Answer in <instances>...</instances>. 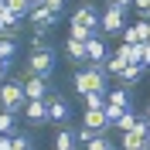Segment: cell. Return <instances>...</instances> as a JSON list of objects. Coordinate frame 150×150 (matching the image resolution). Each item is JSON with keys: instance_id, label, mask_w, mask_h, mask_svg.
<instances>
[{"instance_id": "1", "label": "cell", "mask_w": 150, "mask_h": 150, "mask_svg": "<svg viewBox=\"0 0 150 150\" xmlns=\"http://www.w3.org/2000/svg\"><path fill=\"white\" fill-rule=\"evenodd\" d=\"M72 89H75L79 96H89V92H103V96H106V72H103V68H89V65L75 68Z\"/></svg>"}, {"instance_id": "2", "label": "cell", "mask_w": 150, "mask_h": 150, "mask_svg": "<svg viewBox=\"0 0 150 150\" xmlns=\"http://www.w3.org/2000/svg\"><path fill=\"white\" fill-rule=\"evenodd\" d=\"M55 68H58V51L55 48H41V51H31L28 55V75H38V79L51 82Z\"/></svg>"}, {"instance_id": "3", "label": "cell", "mask_w": 150, "mask_h": 150, "mask_svg": "<svg viewBox=\"0 0 150 150\" xmlns=\"http://www.w3.org/2000/svg\"><path fill=\"white\" fill-rule=\"evenodd\" d=\"M24 82L21 79H7V82L0 85V109H7V112H14L17 116L21 109H24Z\"/></svg>"}, {"instance_id": "4", "label": "cell", "mask_w": 150, "mask_h": 150, "mask_svg": "<svg viewBox=\"0 0 150 150\" xmlns=\"http://www.w3.org/2000/svg\"><path fill=\"white\" fill-rule=\"evenodd\" d=\"M123 28H126V10L120 7L99 10V34H123Z\"/></svg>"}, {"instance_id": "5", "label": "cell", "mask_w": 150, "mask_h": 150, "mask_svg": "<svg viewBox=\"0 0 150 150\" xmlns=\"http://www.w3.org/2000/svg\"><path fill=\"white\" fill-rule=\"evenodd\" d=\"M68 28H82V31H89V34H99V10H96L92 4H82V7H75L72 24H68Z\"/></svg>"}, {"instance_id": "6", "label": "cell", "mask_w": 150, "mask_h": 150, "mask_svg": "<svg viewBox=\"0 0 150 150\" xmlns=\"http://www.w3.org/2000/svg\"><path fill=\"white\" fill-rule=\"evenodd\" d=\"M45 106H48V123H58V130H62V126H68V120H72V109H68V103H65L58 92L48 96Z\"/></svg>"}, {"instance_id": "7", "label": "cell", "mask_w": 150, "mask_h": 150, "mask_svg": "<svg viewBox=\"0 0 150 150\" xmlns=\"http://www.w3.org/2000/svg\"><path fill=\"white\" fill-rule=\"evenodd\" d=\"M106 58H109V48H106L103 34L89 38V41H85V65H89V68H103Z\"/></svg>"}, {"instance_id": "8", "label": "cell", "mask_w": 150, "mask_h": 150, "mask_svg": "<svg viewBox=\"0 0 150 150\" xmlns=\"http://www.w3.org/2000/svg\"><path fill=\"white\" fill-rule=\"evenodd\" d=\"M21 82H24V99H48V96H51V82H48V79H38V75H17Z\"/></svg>"}, {"instance_id": "9", "label": "cell", "mask_w": 150, "mask_h": 150, "mask_svg": "<svg viewBox=\"0 0 150 150\" xmlns=\"http://www.w3.org/2000/svg\"><path fill=\"white\" fill-rule=\"evenodd\" d=\"M82 126H85V130H92L96 137H106V133L112 130V123L106 120L103 109H85V112H82Z\"/></svg>"}, {"instance_id": "10", "label": "cell", "mask_w": 150, "mask_h": 150, "mask_svg": "<svg viewBox=\"0 0 150 150\" xmlns=\"http://www.w3.org/2000/svg\"><path fill=\"white\" fill-rule=\"evenodd\" d=\"M28 21H31V28H34V31H45V34H48V31L58 24V14H51L48 7H31Z\"/></svg>"}, {"instance_id": "11", "label": "cell", "mask_w": 150, "mask_h": 150, "mask_svg": "<svg viewBox=\"0 0 150 150\" xmlns=\"http://www.w3.org/2000/svg\"><path fill=\"white\" fill-rule=\"evenodd\" d=\"M24 120H28V126H45L48 123V106L45 99H31V103H24Z\"/></svg>"}, {"instance_id": "12", "label": "cell", "mask_w": 150, "mask_h": 150, "mask_svg": "<svg viewBox=\"0 0 150 150\" xmlns=\"http://www.w3.org/2000/svg\"><path fill=\"white\" fill-rule=\"evenodd\" d=\"M147 38H150V24L143 17L130 28H123V45H147Z\"/></svg>"}, {"instance_id": "13", "label": "cell", "mask_w": 150, "mask_h": 150, "mask_svg": "<svg viewBox=\"0 0 150 150\" xmlns=\"http://www.w3.org/2000/svg\"><path fill=\"white\" fill-rule=\"evenodd\" d=\"M106 106H116V109H133V96L130 89H106Z\"/></svg>"}, {"instance_id": "14", "label": "cell", "mask_w": 150, "mask_h": 150, "mask_svg": "<svg viewBox=\"0 0 150 150\" xmlns=\"http://www.w3.org/2000/svg\"><path fill=\"white\" fill-rule=\"evenodd\" d=\"M116 150H147V137L137 133V130H130V133H123V137H120Z\"/></svg>"}, {"instance_id": "15", "label": "cell", "mask_w": 150, "mask_h": 150, "mask_svg": "<svg viewBox=\"0 0 150 150\" xmlns=\"http://www.w3.org/2000/svg\"><path fill=\"white\" fill-rule=\"evenodd\" d=\"M65 58L72 62V65L82 68L85 65V41H72V38H68V41H65Z\"/></svg>"}, {"instance_id": "16", "label": "cell", "mask_w": 150, "mask_h": 150, "mask_svg": "<svg viewBox=\"0 0 150 150\" xmlns=\"http://www.w3.org/2000/svg\"><path fill=\"white\" fill-rule=\"evenodd\" d=\"M51 143H55V150H79V143H75V130H68V126H62Z\"/></svg>"}, {"instance_id": "17", "label": "cell", "mask_w": 150, "mask_h": 150, "mask_svg": "<svg viewBox=\"0 0 150 150\" xmlns=\"http://www.w3.org/2000/svg\"><path fill=\"white\" fill-rule=\"evenodd\" d=\"M140 75H143V68H140V65H123L116 79L123 82V89H133V85L140 82Z\"/></svg>"}, {"instance_id": "18", "label": "cell", "mask_w": 150, "mask_h": 150, "mask_svg": "<svg viewBox=\"0 0 150 150\" xmlns=\"http://www.w3.org/2000/svg\"><path fill=\"white\" fill-rule=\"evenodd\" d=\"M14 55H17V41H10V38H0V65L10 68L14 65Z\"/></svg>"}, {"instance_id": "19", "label": "cell", "mask_w": 150, "mask_h": 150, "mask_svg": "<svg viewBox=\"0 0 150 150\" xmlns=\"http://www.w3.org/2000/svg\"><path fill=\"white\" fill-rule=\"evenodd\" d=\"M137 120H140V112H137V109H126V112H123V116H120V120L112 123V126H116V130H120V133H130L133 126H137Z\"/></svg>"}, {"instance_id": "20", "label": "cell", "mask_w": 150, "mask_h": 150, "mask_svg": "<svg viewBox=\"0 0 150 150\" xmlns=\"http://www.w3.org/2000/svg\"><path fill=\"white\" fill-rule=\"evenodd\" d=\"M14 126H17V116L7 109H0V137H10L14 133Z\"/></svg>"}, {"instance_id": "21", "label": "cell", "mask_w": 150, "mask_h": 150, "mask_svg": "<svg viewBox=\"0 0 150 150\" xmlns=\"http://www.w3.org/2000/svg\"><path fill=\"white\" fill-rule=\"evenodd\" d=\"M4 4H7V10L17 14V17H28V14H31V4H28V0H4Z\"/></svg>"}, {"instance_id": "22", "label": "cell", "mask_w": 150, "mask_h": 150, "mask_svg": "<svg viewBox=\"0 0 150 150\" xmlns=\"http://www.w3.org/2000/svg\"><path fill=\"white\" fill-rule=\"evenodd\" d=\"M82 103H85V109H106V96L103 92H89V96H82Z\"/></svg>"}, {"instance_id": "23", "label": "cell", "mask_w": 150, "mask_h": 150, "mask_svg": "<svg viewBox=\"0 0 150 150\" xmlns=\"http://www.w3.org/2000/svg\"><path fill=\"white\" fill-rule=\"evenodd\" d=\"M116 147V143L109 140V133H106V137H92V140L85 143V150H112Z\"/></svg>"}, {"instance_id": "24", "label": "cell", "mask_w": 150, "mask_h": 150, "mask_svg": "<svg viewBox=\"0 0 150 150\" xmlns=\"http://www.w3.org/2000/svg\"><path fill=\"white\" fill-rule=\"evenodd\" d=\"M10 150H31V137L28 133H10Z\"/></svg>"}, {"instance_id": "25", "label": "cell", "mask_w": 150, "mask_h": 150, "mask_svg": "<svg viewBox=\"0 0 150 150\" xmlns=\"http://www.w3.org/2000/svg\"><path fill=\"white\" fill-rule=\"evenodd\" d=\"M41 48H51V45H48L45 31H34V34H31V51H41Z\"/></svg>"}, {"instance_id": "26", "label": "cell", "mask_w": 150, "mask_h": 150, "mask_svg": "<svg viewBox=\"0 0 150 150\" xmlns=\"http://www.w3.org/2000/svg\"><path fill=\"white\" fill-rule=\"evenodd\" d=\"M92 137H96V133H92V130H85V126H79V130H75V143H79V147H85Z\"/></svg>"}, {"instance_id": "27", "label": "cell", "mask_w": 150, "mask_h": 150, "mask_svg": "<svg viewBox=\"0 0 150 150\" xmlns=\"http://www.w3.org/2000/svg\"><path fill=\"white\" fill-rule=\"evenodd\" d=\"M106 7H120V10H130L133 0H106Z\"/></svg>"}, {"instance_id": "28", "label": "cell", "mask_w": 150, "mask_h": 150, "mask_svg": "<svg viewBox=\"0 0 150 150\" xmlns=\"http://www.w3.org/2000/svg\"><path fill=\"white\" fill-rule=\"evenodd\" d=\"M133 10H140V14H147V10H150V0H133Z\"/></svg>"}, {"instance_id": "29", "label": "cell", "mask_w": 150, "mask_h": 150, "mask_svg": "<svg viewBox=\"0 0 150 150\" xmlns=\"http://www.w3.org/2000/svg\"><path fill=\"white\" fill-rule=\"evenodd\" d=\"M0 150H10V137H0Z\"/></svg>"}, {"instance_id": "30", "label": "cell", "mask_w": 150, "mask_h": 150, "mask_svg": "<svg viewBox=\"0 0 150 150\" xmlns=\"http://www.w3.org/2000/svg\"><path fill=\"white\" fill-rule=\"evenodd\" d=\"M28 4L31 7H45V0H28Z\"/></svg>"}, {"instance_id": "31", "label": "cell", "mask_w": 150, "mask_h": 150, "mask_svg": "<svg viewBox=\"0 0 150 150\" xmlns=\"http://www.w3.org/2000/svg\"><path fill=\"white\" fill-rule=\"evenodd\" d=\"M143 120H147V123H150V103H147V109H143Z\"/></svg>"}, {"instance_id": "32", "label": "cell", "mask_w": 150, "mask_h": 150, "mask_svg": "<svg viewBox=\"0 0 150 150\" xmlns=\"http://www.w3.org/2000/svg\"><path fill=\"white\" fill-rule=\"evenodd\" d=\"M4 7H7V4H4V0H0V14H4Z\"/></svg>"}, {"instance_id": "33", "label": "cell", "mask_w": 150, "mask_h": 150, "mask_svg": "<svg viewBox=\"0 0 150 150\" xmlns=\"http://www.w3.org/2000/svg\"><path fill=\"white\" fill-rule=\"evenodd\" d=\"M112 150H116V147H112Z\"/></svg>"}]
</instances>
